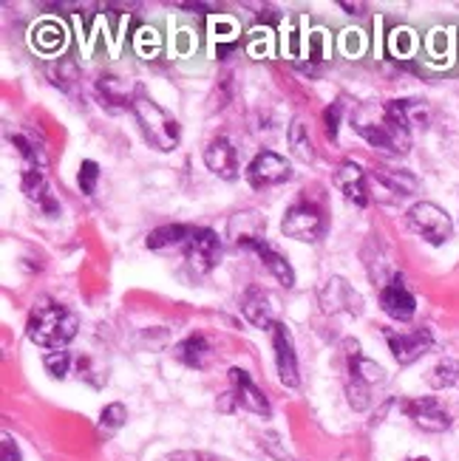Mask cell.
Masks as SVG:
<instances>
[{
	"mask_svg": "<svg viewBox=\"0 0 459 461\" xmlns=\"http://www.w3.org/2000/svg\"><path fill=\"white\" fill-rule=\"evenodd\" d=\"M12 145H14V148H17L20 153H23V156L29 158V162H34V165L40 162V156H37V150L32 148V142H26V139H23V136H12Z\"/></svg>",
	"mask_w": 459,
	"mask_h": 461,
	"instance_id": "32",
	"label": "cell"
},
{
	"mask_svg": "<svg viewBox=\"0 0 459 461\" xmlns=\"http://www.w3.org/2000/svg\"><path fill=\"white\" fill-rule=\"evenodd\" d=\"M238 247H244V249H252L258 252V258L264 260V267L272 272V277H278L287 289L295 286V272L289 267V260L281 255V252H275L264 238H255V235H247V238H238Z\"/></svg>",
	"mask_w": 459,
	"mask_h": 461,
	"instance_id": "11",
	"label": "cell"
},
{
	"mask_svg": "<svg viewBox=\"0 0 459 461\" xmlns=\"http://www.w3.org/2000/svg\"><path fill=\"white\" fill-rule=\"evenodd\" d=\"M43 363H46V368H49L51 376L63 379V376L69 374V368H71V354L63 351V348H57V351H49V354H46Z\"/></svg>",
	"mask_w": 459,
	"mask_h": 461,
	"instance_id": "27",
	"label": "cell"
},
{
	"mask_svg": "<svg viewBox=\"0 0 459 461\" xmlns=\"http://www.w3.org/2000/svg\"><path fill=\"white\" fill-rule=\"evenodd\" d=\"M230 385H233V396H235V402L258 413V416H270V402H267V396L264 391L258 388L250 374L242 371V368H230Z\"/></svg>",
	"mask_w": 459,
	"mask_h": 461,
	"instance_id": "12",
	"label": "cell"
},
{
	"mask_svg": "<svg viewBox=\"0 0 459 461\" xmlns=\"http://www.w3.org/2000/svg\"><path fill=\"white\" fill-rule=\"evenodd\" d=\"M272 348H275V366H278V379L287 388H298L301 376H298V357L292 346V334L287 331L284 323H275L272 329Z\"/></svg>",
	"mask_w": 459,
	"mask_h": 461,
	"instance_id": "9",
	"label": "cell"
},
{
	"mask_svg": "<svg viewBox=\"0 0 459 461\" xmlns=\"http://www.w3.org/2000/svg\"><path fill=\"white\" fill-rule=\"evenodd\" d=\"M289 142H292L295 156L304 158V162H309V158H312V145H309L307 125L301 122V119H295V122H292V128H289Z\"/></svg>",
	"mask_w": 459,
	"mask_h": 461,
	"instance_id": "25",
	"label": "cell"
},
{
	"mask_svg": "<svg viewBox=\"0 0 459 461\" xmlns=\"http://www.w3.org/2000/svg\"><path fill=\"white\" fill-rule=\"evenodd\" d=\"M131 111H133L136 122H139V131H142L145 142L151 148L168 153V150H173L179 145V122L162 105H156L151 96L136 94Z\"/></svg>",
	"mask_w": 459,
	"mask_h": 461,
	"instance_id": "3",
	"label": "cell"
},
{
	"mask_svg": "<svg viewBox=\"0 0 459 461\" xmlns=\"http://www.w3.org/2000/svg\"><path fill=\"white\" fill-rule=\"evenodd\" d=\"M381 306L391 320H403V323H406V320H411L414 312H417V300L406 289L403 277H394L391 284L383 286V292H381Z\"/></svg>",
	"mask_w": 459,
	"mask_h": 461,
	"instance_id": "13",
	"label": "cell"
},
{
	"mask_svg": "<svg viewBox=\"0 0 459 461\" xmlns=\"http://www.w3.org/2000/svg\"><path fill=\"white\" fill-rule=\"evenodd\" d=\"M321 303L326 312H349V314H361L363 300L357 292H352V286L344 277H332L326 280V286L321 292Z\"/></svg>",
	"mask_w": 459,
	"mask_h": 461,
	"instance_id": "14",
	"label": "cell"
},
{
	"mask_svg": "<svg viewBox=\"0 0 459 461\" xmlns=\"http://www.w3.org/2000/svg\"><path fill=\"white\" fill-rule=\"evenodd\" d=\"M0 450H4V461H20V450L14 445V438L9 433H4V442H0Z\"/></svg>",
	"mask_w": 459,
	"mask_h": 461,
	"instance_id": "33",
	"label": "cell"
},
{
	"mask_svg": "<svg viewBox=\"0 0 459 461\" xmlns=\"http://www.w3.org/2000/svg\"><path fill=\"white\" fill-rule=\"evenodd\" d=\"M193 235V227L185 224H168V227H159L148 235V249H168V247H182L188 244Z\"/></svg>",
	"mask_w": 459,
	"mask_h": 461,
	"instance_id": "21",
	"label": "cell"
},
{
	"mask_svg": "<svg viewBox=\"0 0 459 461\" xmlns=\"http://www.w3.org/2000/svg\"><path fill=\"white\" fill-rule=\"evenodd\" d=\"M185 255H188V264L193 272L207 275L218 267V260H222V240H218V235L207 227L193 230L190 240L185 244Z\"/></svg>",
	"mask_w": 459,
	"mask_h": 461,
	"instance_id": "5",
	"label": "cell"
},
{
	"mask_svg": "<svg viewBox=\"0 0 459 461\" xmlns=\"http://www.w3.org/2000/svg\"><path fill=\"white\" fill-rule=\"evenodd\" d=\"M335 185L344 190V195L349 198L352 204L366 207V202H369V195H366V173H363L361 165L344 162L341 170L335 173Z\"/></svg>",
	"mask_w": 459,
	"mask_h": 461,
	"instance_id": "17",
	"label": "cell"
},
{
	"mask_svg": "<svg viewBox=\"0 0 459 461\" xmlns=\"http://www.w3.org/2000/svg\"><path fill=\"white\" fill-rule=\"evenodd\" d=\"M409 227L417 232V235H423L428 244L434 247H440L445 244V240L451 238V218L443 207H436L431 202H420V204H414L409 210Z\"/></svg>",
	"mask_w": 459,
	"mask_h": 461,
	"instance_id": "4",
	"label": "cell"
},
{
	"mask_svg": "<svg viewBox=\"0 0 459 461\" xmlns=\"http://www.w3.org/2000/svg\"><path fill=\"white\" fill-rule=\"evenodd\" d=\"M242 314L250 320L255 329H272L275 326V309L272 300L264 289L250 286L242 297Z\"/></svg>",
	"mask_w": 459,
	"mask_h": 461,
	"instance_id": "16",
	"label": "cell"
},
{
	"mask_svg": "<svg viewBox=\"0 0 459 461\" xmlns=\"http://www.w3.org/2000/svg\"><path fill=\"white\" fill-rule=\"evenodd\" d=\"M374 178L381 182L389 193H397V195H411L420 182H417V176L406 173V170H389V167H381L374 173Z\"/></svg>",
	"mask_w": 459,
	"mask_h": 461,
	"instance_id": "22",
	"label": "cell"
},
{
	"mask_svg": "<svg viewBox=\"0 0 459 461\" xmlns=\"http://www.w3.org/2000/svg\"><path fill=\"white\" fill-rule=\"evenodd\" d=\"M389 348L394 354V359L400 366H411L417 363L431 346H434V334L428 329H414V331H386Z\"/></svg>",
	"mask_w": 459,
	"mask_h": 461,
	"instance_id": "7",
	"label": "cell"
},
{
	"mask_svg": "<svg viewBox=\"0 0 459 461\" xmlns=\"http://www.w3.org/2000/svg\"><path fill=\"white\" fill-rule=\"evenodd\" d=\"M411 461H431V458H411Z\"/></svg>",
	"mask_w": 459,
	"mask_h": 461,
	"instance_id": "35",
	"label": "cell"
},
{
	"mask_svg": "<svg viewBox=\"0 0 459 461\" xmlns=\"http://www.w3.org/2000/svg\"><path fill=\"white\" fill-rule=\"evenodd\" d=\"M165 461H230V458L207 453V450H179V453L168 456Z\"/></svg>",
	"mask_w": 459,
	"mask_h": 461,
	"instance_id": "30",
	"label": "cell"
},
{
	"mask_svg": "<svg viewBox=\"0 0 459 461\" xmlns=\"http://www.w3.org/2000/svg\"><path fill=\"white\" fill-rule=\"evenodd\" d=\"M23 193L32 204H37V210H43L46 215H57L60 212V204H57V198L46 182V176L40 173V170H29L23 176Z\"/></svg>",
	"mask_w": 459,
	"mask_h": 461,
	"instance_id": "18",
	"label": "cell"
},
{
	"mask_svg": "<svg viewBox=\"0 0 459 461\" xmlns=\"http://www.w3.org/2000/svg\"><path fill=\"white\" fill-rule=\"evenodd\" d=\"M99 94L106 96V103H125L128 105V86L119 77L99 79Z\"/></svg>",
	"mask_w": 459,
	"mask_h": 461,
	"instance_id": "26",
	"label": "cell"
},
{
	"mask_svg": "<svg viewBox=\"0 0 459 461\" xmlns=\"http://www.w3.org/2000/svg\"><path fill=\"white\" fill-rule=\"evenodd\" d=\"M205 165L218 178L233 182V178L238 176V156H235V148H233L230 139H225V136L213 139V142L207 145V150H205Z\"/></svg>",
	"mask_w": 459,
	"mask_h": 461,
	"instance_id": "15",
	"label": "cell"
},
{
	"mask_svg": "<svg viewBox=\"0 0 459 461\" xmlns=\"http://www.w3.org/2000/svg\"><path fill=\"white\" fill-rule=\"evenodd\" d=\"M403 411L414 419L417 428H423L428 433H445L451 428V416L448 411H443V405L436 402L434 396H423V399H409L403 405Z\"/></svg>",
	"mask_w": 459,
	"mask_h": 461,
	"instance_id": "10",
	"label": "cell"
},
{
	"mask_svg": "<svg viewBox=\"0 0 459 461\" xmlns=\"http://www.w3.org/2000/svg\"><path fill=\"white\" fill-rule=\"evenodd\" d=\"M77 329H79V320L71 309L60 306V303H43L32 312L26 334L34 346L57 351L66 343H71L77 337Z\"/></svg>",
	"mask_w": 459,
	"mask_h": 461,
	"instance_id": "2",
	"label": "cell"
},
{
	"mask_svg": "<svg viewBox=\"0 0 459 461\" xmlns=\"http://www.w3.org/2000/svg\"><path fill=\"white\" fill-rule=\"evenodd\" d=\"M96 182H99V165L88 158V162L79 165V190H83L86 195H94Z\"/></svg>",
	"mask_w": 459,
	"mask_h": 461,
	"instance_id": "29",
	"label": "cell"
},
{
	"mask_svg": "<svg viewBox=\"0 0 459 461\" xmlns=\"http://www.w3.org/2000/svg\"><path fill=\"white\" fill-rule=\"evenodd\" d=\"M176 357L182 359L185 366H190V368H205L210 363V343H207V337L190 334L188 339H182V343L176 346Z\"/></svg>",
	"mask_w": 459,
	"mask_h": 461,
	"instance_id": "19",
	"label": "cell"
},
{
	"mask_svg": "<svg viewBox=\"0 0 459 461\" xmlns=\"http://www.w3.org/2000/svg\"><path fill=\"white\" fill-rule=\"evenodd\" d=\"M281 232L287 238H295V240H317L324 232H326V224H324V215L317 207L312 204H295L287 210L284 221H281Z\"/></svg>",
	"mask_w": 459,
	"mask_h": 461,
	"instance_id": "6",
	"label": "cell"
},
{
	"mask_svg": "<svg viewBox=\"0 0 459 461\" xmlns=\"http://www.w3.org/2000/svg\"><path fill=\"white\" fill-rule=\"evenodd\" d=\"M428 385L436 391L459 385V359H451V357L440 359V363H436L428 374Z\"/></svg>",
	"mask_w": 459,
	"mask_h": 461,
	"instance_id": "23",
	"label": "cell"
},
{
	"mask_svg": "<svg viewBox=\"0 0 459 461\" xmlns=\"http://www.w3.org/2000/svg\"><path fill=\"white\" fill-rule=\"evenodd\" d=\"M372 113H374V119H366L363 113L354 116L357 133H361L372 148H381V150L394 153V156L409 153L411 133H409L406 119L400 116V111H397V105L394 103H389L383 108L372 105Z\"/></svg>",
	"mask_w": 459,
	"mask_h": 461,
	"instance_id": "1",
	"label": "cell"
},
{
	"mask_svg": "<svg viewBox=\"0 0 459 461\" xmlns=\"http://www.w3.org/2000/svg\"><path fill=\"white\" fill-rule=\"evenodd\" d=\"M341 111H344V103H332V108H326V113H324L326 133H329L332 139L337 136V125H341Z\"/></svg>",
	"mask_w": 459,
	"mask_h": 461,
	"instance_id": "31",
	"label": "cell"
},
{
	"mask_svg": "<svg viewBox=\"0 0 459 461\" xmlns=\"http://www.w3.org/2000/svg\"><path fill=\"white\" fill-rule=\"evenodd\" d=\"M414 49H417V37H414V32H409V29H397L394 34H391V54H397V57H409V54H414Z\"/></svg>",
	"mask_w": 459,
	"mask_h": 461,
	"instance_id": "28",
	"label": "cell"
},
{
	"mask_svg": "<svg viewBox=\"0 0 459 461\" xmlns=\"http://www.w3.org/2000/svg\"><path fill=\"white\" fill-rule=\"evenodd\" d=\"M349 383H354V385H363V388H374V385H381V383H386V371L377 366V363H372V359H366V357H361L354 351V357H352V366H349Z\"/></svg>",
	"mask_w": 459,
	"mask_h": 461,
	"instance_id": "20",
	"label": "cell"
},
{
	"mask_svg": "<svg viewBox=\"0 0 459 461\" xmlns=\"http://www.w3.org/2000/svg\"><path fill=\"white\" fill-rule=\"evenodd\" d=\"M341 6H344L349 14H363V4H346V0H341Z\"/></svg>",
	"mask_w": 459,
	"mask_h": 461,
	"instance_id": "34",
	"label": "cell"
},
{
	"mask_svg": "<svg viewBox=\"0 0 459 461\" xmlns=\"http://www.w3.org/2000/svg\"><path fill=\"white\" fill-rule=\"evenodd\" d=\"M292 176V167L287 165L284 156H278L272 150H264L258 153L250 167H247V178L252 187H272V185H281Z\"/></svg>",
	"mask_w": 459,
	"mask_h": 461,
	"instance_id": "8",
	"label": "cell"
},
{
	"mask_svg": "<svg viewBox=\"0 0 459 461\" xmlns=\"http://www.w3.org/2000/svg\"><path fill=\"white\" fill-rule=\"evenodd\" d=\"M125 422H128V411H125V405H123V402H111L103 413H99V433L111 436V433H116L119 428H123Z\"/></svg>",
	"mask_w": 459,
	"mask_h": 461,
	"instance_id": "24",
	"label": "cell"
}]
</instances>
